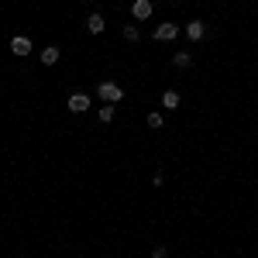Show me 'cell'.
Segmentation results:
<instances>
[{"label": "cell", "instance_id": "9", "mask_svg": "<svg viewBox=\"0 0 258 258\" xmlns=\"http://www.w3.org/2000/svg\"><path fill=\"white\" fill-rule=\"evenodd\" d=\"M55 62H59V45L41 48V66H55Z\"/></svg>", "mask_w": 258, "mask_h": 258}, {"label": "cell", "instance_id": "8", "mask_svg": "<svg viewBox=\"0 0 258 258\" xmlns=\"http://www.w3.org/2000/svg\"><path fill=\"white\" fill-rule=\"evenodd\" d=\"M103 28H107V21L100 18V14H90V18H86V31H90V35H100Z\"/></svg>", "mask_w": 258, "mask_h": 258}, {"label": "cell", "instance_id": "7", "mask_svg": "<svg viewBox=\"0 0 258 258\" xmlns=\"http://www.w3.org/2000/svg\"><path fill=\"white\" fill-rule=\"evenodd\" d=\"M179 103H182V97H179L176 90H165V93H162V107H165V110H176Z\"/></svg>", "mask_w": 258, "mask_h": 258}, {"label": "cell", "instance_id": "5", "mask_svg": "<svg viewBox=\"0 0 258 258\" xmlns=\"http://www.w3.org/2000/svg\"><path fill=\"white\" fill-rule=\"evenodd\" d=\"M11 52H14L18 59H24V55L31 52V41L24 38V35H18V38H11Z\"/></svg>", "mask_w": 258, "mask_h": 258}, {"label": "cell", "instance_id": "6", "mask_svg": "<svg viewBox=\"0 0 258 258\" xmlns=\"http://www.w3.org/2000/svg\"><path fill=\"white\" fill-rule=\"evenodd\" d=\"M186 35H189V41H200L207 35V24H203V21H189V24H186Z\"/></svg>", "mask_w": 258, "mask_h": 258}, {"label": "cell", "instance_id": "13", "mask_svg": "<svg viewBox=\"0 0 258 258\" xmlns=\"http://www.w3.org/2000/svg\"><path fill=\"white\" fill-rule=\"evenodd\" d=\"M148 127H155V131L162 127V114L159 110H148Z\"/></svg>", "mask_w": 258, "mask_h": 258}, {"label": "cell", "instance_id": "12", "mask_svg": "<svg viewBox=\"0 0 258 258\" xmlns=\"http://www.w3.org/2000/svg\"><path fill=\"white\" fill-rule=\"evenodd\" d=\"M138 38H141L138 24H127V28H124V41H138Z\"/></svg>", "mask_w": 258, "mask_h": 258}, {"label": "cell", "instance_id": "11", "mask_svg": "<svg viewBox=\"0 0 258 258\" xmlns=\"http://www.w3.org/2000/svg\"><path fill=\"white\" fill-rule=\"evenodd\" d=\"M97 117H100V124H110V120H114V103H103Z\"/></svg>", "mask_w": 258, "mask_h": 258}, {"label": "cell", "instance_id": "15", "mask_svg": "<svg viewBox=\"0 0 258 258\" xmlns=\"http://www.w3.org/2000/svg\"><path fill=\"white\" fill-rule=\"evenodd\" d=\"M90 4H97V0H90Z\"/></svg>", "mask_w": 258, "mask_h": 258}, {"label": "cell", "instance_id": "10", "mask_svg": "<svg viewBox=\"0 0 258 258\" xmlns=\"http://www.w3.org/2000/svg\"><path fill=\"white\" fill-rule=\"evenodd\" d=\"M172 66H176V69H189V66H193V55H189V52H176V55H172Z\"/></svg>", "mask_w": 258, "mask_h": 258}, {"label": "cell", "instance_id": "1", "mask_svg": "<svg viewBox=\"0 0 258 258\" xmlns=\"http://www.w3.org/2000/svg\"><path fill=\"white\" fill-rule=\"evenodd\" d=\"M97 97L103 100V103H120V100H124V90H120L117 83H100V90H97Z\"/></svg>", "mask_w": 258, "mask_h": 258}, {"label": "cell", "instance_id": "3", "mask_svg": "<svg viewBox=\"0 0 258 258\" xmlns=\"http://www.w3.org/2000/svg\"><path fill=\"white\" fill-rule=\"evenodd\" d=\"M152 11H155V7H152V0H135V4H131L135 21H148V18H152Z\"/></svg>", "mask_w": 258, "mask_h": 258}, {"label": "cell", "instance_id": "14", "mask_svg": "<svg viewBox=\"0 0 258 258\" xmlns=\"http://www.w3.org/2000/svg\"><path fill=\"white\" fill-rule=\"evenodd\" d=\"M152 258H165V248H162V244H155V248H152Z\"/></svg>", "mask_w": 258, "mask_h": 258}, {"label": "cell", "instance_id": "4", "mask_svg": "<svg viewBox=\"0 0 258 258\" xmlns=\"http://www.w3.org/2000/svg\"><path fill=\"white\" fill-rule=\"evenodd\" d=\"M176 35H179V24H172V21H165V24L155 28V41H172Z\"/></svg>", "mask_w": 258, "mask_h": 258}, {"label": "cell", "instance_id": "2", "mask_svg": "<svg viewBox=\"0 0 258 258\" xmlns=\"http://www.w3.org/2000/svg\"><path fill=\"white\" fill-rule=\"evenodd\" d=\"M90 103H93V100L86 97V93H73V97L66 100V107H69L73 114H86V110H90Z\"/></svg>", "mask_w": 258, "mask_h": 258}]
</instances>
